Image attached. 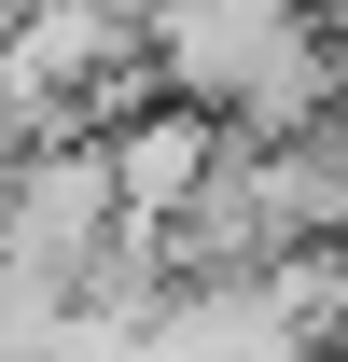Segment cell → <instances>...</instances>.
<instances>
[{
    "label": "cell",
    "mask_w": 348,
    "mask_h": 362,
    "mask_svg": "<svg viewBox=\"0 0 348 362\" xmlns=\"http://www.w3.org/2000/svg\"><path fill=\"white\" fill-rule=\"evenodd\" d=\"M98 181H112V223L153 237L181 195L209 181V126H195V112H168V98H139L126 126H98Z\"/></svg>",
    "instance_id": "6da1fadb"
}]
</instances>
